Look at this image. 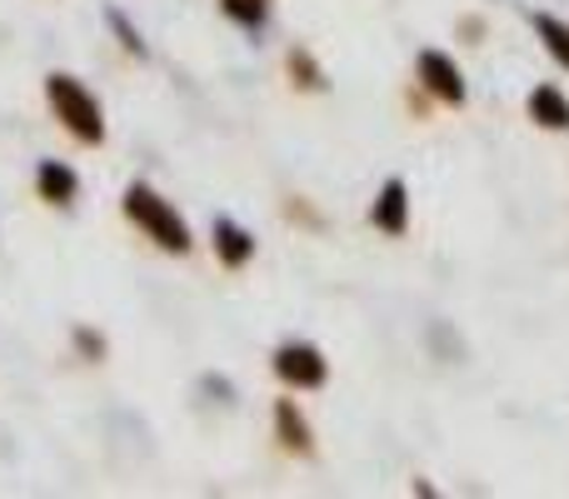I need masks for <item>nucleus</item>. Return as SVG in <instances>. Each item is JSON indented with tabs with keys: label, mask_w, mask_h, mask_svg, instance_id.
I'll return each instance as SVG.
<instances>
[{
	"label": "nucleus",
	"mask_w": 569,
	"mask_h": 499,
	"mask_svg": "<svg viewBox=\"0 0 569 499\" xmlns=\"http://www.w3.org/2000/svg\"><path fill=\"white\" fill-rule=\"evenodd\" d=\"M525 106H530V120H535V126H545V130H569V100H565L560 86H535Z\"/></svg>",
	"instance_id": "nucleus-9"
},
{
	"label": "nucleus",
	"mask_w": 569,
	"mask_h": 499,
	"mask_svg": "<svg viewBox=\"0 0 569 499\" xmlns=\"http://www.w3.org/2000/svg\"><path fill=\"white\" fill-rule=\"evenodd\" d=\"M46 100H50V110H56V120L80 140V146H106V116H100V100L90 96L76 76H66V70L46 76Z\"/></svg>",
	"instance_id": "nucleus-2"
},
{
	"label": "nucleus",
	"mask_w": 569,
	"mask_h": 499,
	"mask_svg": "<svg viewBox=\"0 0 569 499\" xmlns=\"http://www.w3.org/2000/svg\"><path fill=\"white\" fill-rule=\"evenodd\" d=\"M276 375L290 390H320V385L330 380V365H325V355L315 350V345L290 340L276 350Z\"/></svg>",
	"instance_id": "nucleus-3"
},
{
	"label": "nucleus",
	"mask_w": 569,
	"mask_h": 499,
	"mask_svg": "<svg viewBox=\"0 0 569 499\" xmlns=\"http://www.w3.org/2000/svg\"><path fill=\"white\" fill-rule=\"evenodd\" d=\"M126 220L136 230H146V240H156L166 255H190V226L166 196H156L150 186H130L126 190Z\"/></svg>",
	"instance_id": "nucleus-1"
},
{
	"label": "nucleus",
	"mask_w": 569,
	"mask_h": 499,
	"mask_svg": "<svg viewBox=\"0 0 569 499\" xmlns=\"http://www.w3.org/2000/svg\"><path fill=\"white\" fill-rule=\"evenodd\" d=\"M535 36L545 40V50H550L555 60L569 70V26L560 16H545V10H535Z\"/></svg>",
	"instance_id": "nucleus-11"
},
{
	"label": "nucleus",
	"mask_w": 569,
	"mask_h": 499,
	"mask_svg": "<svg viewBox=\"0 0 569 499\" xmlns=\"http://www.w3.org/2000/svg\"><path fill=\"white\" fill-rule=\"evenodd\" d=\"M36 196L46 206H70L80 196V176L66 166V160H40L36 166Z\"/></svg>",
	"instance_id": "nucleus-6"
},
{
	"label": "nucleus",
	"mask_w": 569,
	"mask_h": 499,
	"mask_svg": "<svg viewBox=\"0 0 569 499\" xmlns=\"http://www.w3.org/2000/svg\"><path fill=\"white\" fill-rule=\"evenodd\" d=\"M220 16L236 20V26H246V30H260L266 16H270V0H220Z\"/></svg>",
	"instance_id": "nucleus-12"
},
{
	"label": "nucleus",
	"mask_w": 569,
	"mask_h": 499,
	"mask_svg": "<svg viewBox=\"0 0 569 499\" xmlns=\"http://www.w3.org/2000/svg\"><path fill=\"white\" fill-rule=\"evenodd\" d=\"M210 240H216V260L226 265V270H240V265L256 260V236H250V230H240L236 220H226V216L216 220Z\"/></svg>",
	"instance_id": "nucleus-7"
},
{
	"label": "nucleus",
	"mask_w": 569,
	"mask_h": 499,
	"mask_svg": "<svg viewBox=\"0 0 569 499\" xmlns=\"http://www.w3.org/2000/svg\"><path fill=\"white\" fill-rule=\"evenodd\" d=\"M415 76H420V86L430 90L435 100H445V106H465V76H460V66H455L445 50H420L415 56Z\"/></svg>",
	"instance_id": "nucleus-4"
},
{
	"label": "nucleus",
	"mask_w": 569,
	"mask_h": 499,
	"mask_svg": "<svg viewBox=\"0 0 569 499\" xmlns=\"http://www.w3.org/2000/svg\"><path fill=\"white\" fill-rule=\"evenodd\" d=\"M76 350L86 360H106V335H96L90 325H76Z\"/></svg>",
	"instance_id": "nucleus-14"
},
{
	"label": "nucleus",
	"mask_w": 569,
	"mask_h": 499,
	"mask_svg": "<svg viewBox=\"0 0 569 499\" xmlns=\"http://www.w3.org/2000/svg\"><path fill=\"white\" fill-rule=\"evenodd\" d=\"M276 440H280L290 455H310V450H315L310 420L300 415V405H295V400H276Z\"/></svg>",
	"instance_id": "nucleus-8"
},
{
	"label": "nucleus",
	"mask_w": 569,
	"mask_h": 499,
	"mask_svg": "<svg viewBox=\"0 0 569 499\" xmlns=\"http://www.w3.org/2000/svg\"><path fill=\"white\" fill-rule=\"evenodd\" d=\"M284 70H290V80H295L300 90H330V80H325L320 60H315L310 50H300V46H295L290 56H284Z\"/></svg>",
	"instance_id": "nucleus-10"
},
{
	"label": "nucleus",
	"mask_w": 569,
	"mask_h": 499,
	"mask_svg": "<svg viewBox=\"0 0 569 499\" xmlns=\"http://www.w3.org/2000/svg\"><path fill=\"white\" fill-rule=\"evenodd\" d=\"M106 26L116 30V36H120V46H126L130 56H146V40H140V30H136V26H130V16H126V10H116V6H110V10H106Z\"/></svg>",
	"instance_id": "nucleus-13"
},
{
	"label": "nucleus",
	"mask_w": 569,
	"mask_h": 499,
	"mask_svg": "<svg viewBox=\"0 0 569 499\" xmlns=\"http://www.w3.org/2000/svg\"><path fill=\"white\" fill-rule=\"evenodd\" d=\"M370 226L385 230V236H405L410 230V190H405V180H385L380 186V196L370 206Z\"/></svg>",
	"instance_id": "nucleus-5"
}]
</instances>
